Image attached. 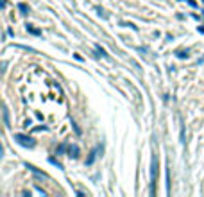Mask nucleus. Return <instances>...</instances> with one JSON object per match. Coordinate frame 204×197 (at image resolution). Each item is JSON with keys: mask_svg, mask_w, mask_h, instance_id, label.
<instances>
[{"mask_svg": "<svg viewBox=\"0 0 204 197\" xmlns=\"http://www.w3.org/2000/svg\"><path fill=\"white\" fill-rule=\"evenodd\" d=\"M156 172H158V158L154 154L151 161V194L152 196L156 194Z\"/></svg>", "mask_w": 204, "mask_h": 197, "instance_id": "nucleus-1", "label": "nucleus"}, {"mask_svg": "<svg viewBox=\"0 0 204 197\" xmlns=\"http://www.w3.org/2000/svg\"><path fill=\"white\" fill-rule=\"evenodd\" d=\"M14 140L22 145V147H29V149H32L34 145H36V142L30 138V136H27V135H22V133H18V135H14Z\"/></svg>", "mask_w": 204, "mask_h": 197, "instance_id": "nucleus-2", "label": "nucleus"}, {"mask_svg": "<svg viewBox=\"0 0 204 197\" xmlns=\"http://www.w3.org/2000/svg\"><path fill=\"white\" fill-rule=\"evenodd\" d=\"M66 151H68V156H70V158H73V160L79 156V147H77V145H68V147H66Z\"/></svg>", "mask_w": 204, "mask_h": 197, "instance_id": "nucleus-3", "label": "nucleus"}, {"mask_svg": "<svg viewBox=\"0 0 204 197\" xmlns=\"http://www.w3.org/2000/svg\"><path fill=\"white\" fill-rule=\"evenodd\" d=\"M95 158H97V149H93V151L90 152V156H88V160H86V165H91V163L95 161Z\"/></svg>", "mask_w": 204, "mask_h": 197, "instance_id": "nucleus-4", "label": "nucleus"}, {"mask_svg": "<svg viewBox=\"0 0 204 197\" xmlns=\"http://www.w3.org/2000/svg\"><path fill=\"white\" fill-rule=\"evenodd\" d=\"M27 169H29V170H30V172H34V174H36V176H39V178H47V176H45V174H43V172H39V170H38V169H36V167H32V165H27Z\"/></svg>", "mask_w": 204, "mask_h": 197, "instance_id": "nucleus-5", "label": "nucleus"}, {"mask_svg": "<svg viewBox=\"0 0 204 197\" xmlns=\"http://www.w3.org/2000/svg\"><path fill=\"white\" fill-rule=\"evenodd\" d=\"M2 115H4V124L9 127V113H7V108L4 106V111H2Z\"/></svg>", "mask_w": 204, "mask_h": 197, "instance_id": "nucleus-6", "label": "nucleus"}, {"mask_svg": "<svg viewBox=\"0 0 204 197\" xmlns=\"http://www.w3.org/2000/svg\"><path fill=\"white\" fill-rule=\"evenodd\" d=\"M18 9H20V13H22V14H27V13H29L27 4H18Z\"/></svg>", "mask_w": 204, "mask_h": 197, "instance_id": "nucleus-7", "label": "nucleus"}, {"mask_svg": "<svg viewBox=\"0 0 204 197\" xmlns=\"http://www.w3.org/2000/svg\"><path fill=\"white\" fill-rule=\"evenodd\" d=\"M48 161H50V163H52V165H56V167H57V169H63V165H61V163H59V161H57V160H56V158H48Z\"/></svg>", "mask_w": 204, "mask_h": 197, "instance_id": "nucleus-8", "label": "nucleus"}, {"mask_svg": "<svg viewBox=\"0 0 204 197\" xmlns=\"http://www.w3.org/2000/svg\"><path fill=\"white\" fill-rule=\"evenodd\" d=\"M27 30H29V32H32V34H36V36H39V30H38V29H34V27H30V25H27Z\"/></svg>", "mask_w": 204, "mask_h": 197, "instance_id": "nucleus-9", "label": "nucleus"}, {"mask_svg": "<svg viewBox=\"0 0 204 197\" xmlns=\"http://www.w3.org/2000/svg\"><path fill=\"white\" fill-rule=\"evenodd\" d=\"M97 52H99V54H100V56H104V57H106V56H108V54H106V50H104V48H102V47H100V45H97Z\"/></svg>", "mask_w": 204, "mask_h": 197, "instance_id": "nucleus-10", "label": "nucleus"}, {"mask_svg": "<svg viewBox=\"0 0 204 197\" xmlns=\"http://www.w3.org/2000/svg\"><path fill=\"white\" fill-rule=\"evenodd\" d=\"M177 57L185 59V57H188V52H185V50H179V52H177Z\"/></svg>", "mask_w": 204, "mask_h": 197, "instance_id": "nucleus-11", "label": "nucleus"}, {"mask_svg": "<svg viewBox=\"0 0 204 197\" xmlns=\"http://www.w3.org/2000/svg\"><path fill=\"white\" fill-rule=\"evenodd\" d=\"M65 149H66V145H59V147H57V154H61Z\"/></svg>", "mask_w": 204, "mask_h": 197, "instance_id": "nucleus-12", "label": "nucleus"}, {"mask_svg": "<svg viewBox=\"0 0 204 197\" xmlns=\"http://www.w3.org/2000/svg\"><path fill=\"white\" fill-rule=\"evenodd\" d=\"M186 2H188V4H190V5H192V7H197V4H195V2H194V0H186Z\"/></svg>", "mask_w": 204, "mask_h": 197, "instance_id": "nucleus-13", "label": "nucleus"}]
</instances>
